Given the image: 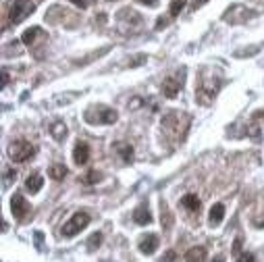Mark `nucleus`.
I'll return each mask as SVG.
<instances>
[{"mask_svg":"<svg viewBox=\"0 0 264 262\" xmlns=\"http://www.w3.org/2000/svg\"><path fill=\"white\" fill-rule=\"evenodd\" d=\"M87 225H90V214H87V212H75L71 216V221L65 223V227H63V231H60V233H63L65 237H73V235H77L79 231H83Z\"/></svg>","mask_w":264,"mask_h":262,"instance_id":"nucleus-4","label":"nucleus"},{"mask_svg":"<svg viewBox=\"0 0 264 262\" xmlns=\"http://www.w3.org/2000/svg\"><path fill=\"white\" fill-rule=\"evenodd\" d=\"M223 218H225V206H223V204H214L212 208H210L208 223L212 225V227H216V225L223 223Z\"/></svg>","mask_w":264,"mask_h":262,"instance_id":"nucleus-12","label":"nucleus"},{"mask_svg":"<svg viewBox=\"0 0 264 262\" xmlns=\"http://www.w3.org/2000/svg\"><path fill=\"white\" fill-rule=\"evenodd\" d=\"M183 87V73L175 75V77H169V79L162 81V94L164 98H177L179 90Z\"/></svg>","mask_w":264,"mask_h":262,"instance_id":"nucleus-7","label":"nucleus"},{"mask_svg":"<svg viewBox=\"0 0 264 262\" xmlns=\"http://www.w3.org/2000/svg\"><path fill=\"white\" fill-rule=\"evenodd\" d=\"M52 137L58 139V142H60L63 137H67V127H65L63 123H56L54 127H52Z\"/></svg>","mask_w":264,"mask_h":262,"instance_id":"nucleus-18","label":"nucleus"},{"mask_svg":"<svg viewBox=\"0 0 264 262\" xmlns=\"http://www.w3.org/2000/svg\"><path fill=\"white\" fill-rule=\"evenodd\" d=\"M42 185H44V179H42L40 173H33V175H29V177L25 179V189L31 191V194H38V191L42 189Z\"/></svg>","mask_w":264,"mask_h":262,"instance_id":"nucleus-11","label":"nucleus"},{"mask_svg":"<svg viewBox=\"0 0 264 262\" xmlns=\"http://www.w3.org/2000/svg\"><path fill=\"white\" fill-rule=\"evenodd\" d=\"M83 119L90 125H112V123H117L119 115L114 108H108V106H104V104H94V106L85 110Z\"/></svg>","mask_w":264,"mask_h":262,"instance_id":"nucleus-1","label":"nucleus"},{"mask_svg":"<svg viewBox=\"0 0 264 262\" xmlns=\"http://www.w3.org/2000/svg\"><path fill=\"white\" fill-rule=\"evenodd\" d=\"M185 8V0H173L171 2V17H177Z\"/></svg>","mask_w":264,"mask_h":262,"instance_id":"nucleus-19","label":"nucleus"},{"mask_svg":"<svg viewBox=\"0 0 264 262\" xmlns=\"http://www.w3.org/2000/svg\"><path fill=\"white\" fill-rule=\"evenodd\" d=\"M146 60V56L144 54H139V56H135V58H131L129 60V67H137V63H144Z\"/></svg>","mask_w":264,"mask_h":262,"instance_id":"nucleus-26","label":"nucleus"},{"mask_svg":"<svg viewBox=\"0 0 264 262\" xmlns=\"http://www.w3.org/2000/svg\"><path fill=\"white\" fill-rule=\"evenodd\" d=\"M139 4H146V6H154L156 4V0H137Z\"/></svg>","mask_w":264,"mask_h":262,"instance_id":"nucleus-30","label":"nucleus"},{"mask_svg":"<svg viewBox=\"0 0 264 262\" xmlns=\"http://www.w3.org/2000/svg\"><path fill=\"white\" fill-rule=\"evenodd\" d=\"M36 11V4L31 0H13L11 6H8V21L13 25H19L21 21H25L27 17Z\"/></svg>","mask_w":264,"mask_h":262,"instance_id":"nucleus-2","label":"nucleus"},{"mask_svg":"<svg viewBox=\"0 0 264 262\" xmlns=\"http://www.w3.org/2000/svg\"><path fill=\"white\" fill-rule=\"evenodd\" d=\"M208 0H196V6H202V4H206Z\"/></svg>","mask_w":264,"mask_h":262,"instance_id":"nucleus-32","label":"nucleus"},{"mask_svg":"<svg viewBox=\"0 0 264 262\" xmlns=\"http://www.w3.org/2000/svg\"><path fill=\"white\" fill-rule=\"evenodd\" d=\"M175 260H177V254H175L173 250H169V252H164V254L160 256L158 262H175Z\"/></svg>","mask_w":264,"mask_h":262,"instance_id":"nucleus-23","label":"nucleus"},{"mask_svg":"<svg viewBox=\"0 0 264 262\" xmlns=\"http://www.w3.org/2000/svg\"><path fill=\"white\" fill-rule=\"evenodd\" d=\"M156 248H158V237H156V235H148V237H144L142 241H139V252L146 254V256L154 254Z\"/></svg>","mask_w":264,"mask_h":262,"instance_id":"nucleus-10","label":"nucleus"},{"mask_svg":"<svg viewBox=\"0 0 264 262\" xmlns=\"http://www.w3.org/2000/svg\"><path fill=\"white\" fill-rule=\"evenodd\" d=\"M218 85H221L218 81L212 83V79H202L200 85L196 87V96H198L196 100H200L202 104H210V100H212L214 94L218 92Z\"/></svg>","mask_w":264,"mask_h":262,"instance_id":"nucleus-5","label":"nucleus"},{"mask_svg":"<svg viewBox=\"0 0 264 262\" xmlns=\"http://www.w3.org/2000/svg\"><path fill=\"white\" fill-rule=\"evenodd\" d=\"M117 152L121 154L123 162H131V160H133V146H131V144H125V142L117 144Z\"/></svg>","mask_w":264,"mask_h":262,"instance_id":"nucleus-15","label":"nucleus"},{"mask_svg":"<svg viewBox=\"0 0 264 262\" xmlns=\"http://www.w3.org/2000/svg\"><path fill=\"white\" fill-rule=\"evenodd\" d=\"M33 154H36V148H33V144H29L27 139H17V142H13L11 148H8V156H11V160H15V162L29 160Z\"/></svg>","mask_w":264,"mask_h":262,"instance_id":"nucleus-3","label":"nucleus"},{"mask_svg":"<svg viewBox=\"0 0 264 262\" xmlns=\"http://www.w3.org/2000/svg\"><path fill=\"white\" fill-rule=\"evenodd\" d=\"M71 2H73L75 6H79V8H85V6H87V0H71Z\"/></svg>","mask_w":264,"mask_h":262,"instance_id":"nucleus-29","label":"nucleus"},{"mask_svg":"<svg viewBox=\"0 0 264 262\" xmlns=\"http://www.w3.org/2000/svg\"><path fill=\"white\" fill-rule=\"evenodd\" d=\"M15 175H17V171H6V173H4V185H8V183H11V179L15 177Z\"/></svg>","mask_w":264,"mask_h":262,"instance_id":"nucleus-27","label":"nucleus"},{"mask_svg":"<svg viewBox=\"0 0 264 262\" xmlns=\"http://www.w3.org/2000/svg\"><path fill=\"white\" fill-rule=\"evenodd\" d=\"M38 33H40V27H29V29L21 36V42H23V44H27V46H29V44H31L33 40H36Z\"/></svg>","mask_w":264,"mask_h":262,"instance_id":"nucleus-17","label":"nucleus"},{"mask_svg":"<svg viewBox=\"0 0 264 262\" xmlns=\"http://www.w3.org/2000/svg\"><path fill=\"white\" fill-rule=\"evenodd\" d=\"M100 243H102V233H94L92 237L87 239V248H90V250H96V248L100 246Z\"/></svg>","mask_w":264,"mask_h":262,"instance_id":"nucleus-20","label":"nucleus"},{"mask_svg":"<svg viewBox=\"0 0 264 262\" xmlns=\"http://www.w3.org/2000/svg\"><path fill=\"white\" fill-rule=\"evenodd\" d=\"M133 221L137 225H148L152 223V214H150V208H148V204H139L135 210H133Z\"/></svg>","mask_w":264,"mask_h":262,"instance_id":"nucleus-9","label":"nucleus"},{"mask_svg":"<svg viewBox=\"0 0 264 262\" xmlns=\"http://www.w3.org/2000/svg\"><path fill=\"white\" fill-rule=\"evenodd\" d=\"M11 210H13V214H15L17 221H25L31 208H29V204H27V200H25L21 194H15V196L11 198Z\"/></svg>","mask_w":264,"mask_h":262,"instance_id":"nucleus-6","label":"nucleus"},{"mask_svg":"<svg viewBox=\"0 0 264 262\" xmlns=\"http://www.w3.org/2000/svg\"><path fill=\"white\" fill-rule=\"evenodd\" d=\"M206 260V248L196 246V248H189L187 254H185V262H204Z\"/></svg>","mask_w":264,"mask_h":262,"instance_id":"nucleus-13","label":"nucleus"},{"mask_svg":"<svg viewBox=\"0 0 264 262\" xmlns=\"http://www.w3.org/2000/svg\"><path fill=\"white\" fill-rule=\"evenodd\" d=\"M212 262H225V256H216Z\"/></svg>","mask_w":264,"mask_h":262,"instance_id":"nucleus-33","label":"nucleus"},{"mask_svg":"<svg viewBox=\"0 0 264 262\" xmlns=\"http://www.w3.org/2000/svg\"><path fill=\"white\" fill-rule=\"evenodd\" d=\"M8 83V71H6V69H2V87Z\"/></svg>","mask_w":264,"mask_h":262,"instance_id":"nucleus-31","label":"nucleus"},{"mask_svg":"<svg viewBox=\"0 0 264 262\" xmlns=\"http://www.w3.org/2000/svg\"><path fill=\"white\" fill-rule=\"evenodd\" d=\"M239 250H241V237H237V239H235V243H233V252L237 254Z\"/></svg>","mask_w":264,"mask_h":262,"instance_id":"nucleus-28","label":"nucleus"},{"mask_svg":"<svg viewBox=\"0 0 264 262\" xmlns=\"http://www.w3.org/2000/svg\"><path fill=\"white\" fill-rule=\"evenodd\" d=\"M33 237H36V248H38V250H44V233H42V231H36V235H33Z\"/></svg>","mask_w":264,"mask_h":262,"instance_id":"nucleus-24","label":"nucleus"},{"mask_svg":"<svg viewBox=\"0 0 264 262\" xmlns=\"http://www.w3.org/2000/svg\"><path fill=\"white\" fill-rule=\"evenodd\" d=\"M48 175L54 181H60V179H65L67 177V167L65 164H52L50 167V171H48Z\"/></svg>","mask_w":264,"mask_h":262,"instance_id":"nucleus-16","label":"nucleus"},{"mask_svg":"<svg viewBox=\"0 0 264 262\" xmlns=\"http://www.w3.org/2000/svg\"><path fill=\"white\" fill-rule=\"evenodd\" d=\"M181 206L187 208L189 212H198L200 210V200H198L196 194H187V196L181 198Z\"/></svg>","mask_w":264,"mask_h":262,"instance_id":"nucleus-14","label":"nucleus"},{"mask_svg":"<svg viewBox=\"0 0 264 262\" xmlns=\"http://www.w3.org/2000/svg\"><path fill=\"white\" fill-rule=\"evenodd\" d=\"M100 179H102V175H100L98 171H90V173L85 175V179H83V181L87 183V185H92V183H98Z\"/></svg>","mask_w":264,"mask_h":262,"instance_id":"nucleus-21","label":"nucleus"},{"mask_svg":"<svg viewBox=\"0 0 264 262\" xmlns=\"http://www.w3.org/2000/svg\"><path fill=\"white\" fill-rule=\"evenodd\" d=\"M237 262H256V258H254V254H250V252H243V254L237 258Z\"/></svg>","mask_w":264,"mask_h":262,"instance_id":"nucleus-25","label":"nucleus"},{"mask_svg":"<svg viewBox=\"0 0 264 262\" xmlns=\"http://www.w3.org/2000/svg\"><path fill=\"white\" fill-rule=\"evenodd\" d=\"M173 225V218H171V212H169V208H166L162 204V227L164 229H169V227Z\"/></svg>","mask_w":264,"mask_h":262,"instance_id":"nucleus-22","label":"nucleus"},{"mask_svg":"<svg viewBox=\"0 0 264 262\" xmlns=\"http://www.w3.org/2000/svg\"><path fill=\"white\" fill-rule=\"evenodd\" d=\"M73 160H75V164H79V167L90 160V146H87L85 142H77V144H75Z\"/></svg>","mask_w":264,"mask_h":262,"instance_id":"nucleus-8","label":"nucleus"}]
</instances>
